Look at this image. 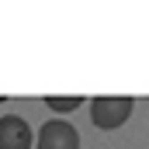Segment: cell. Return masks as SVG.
<instances>
[{
    "label": "cell",
    "instance_id": "1",
    "mask_svg": "<svg viewBox=\"0 0 149 149\" xmlns=\"http://www.w3.org/2000/svg\"><path fill=\"white\" fill-rule=\"evenodd\" d=\"M135 108V101L132 97H94L90 101V121L97 125V128H104V132H114V128H121L125 121H128V114Z\"/></svg>",
    "mask_w": 149,
    "mask_h": 149
},
{
    "label": "cell",
    "instance_id": "2",
    "mask_svg": "<svg viewBox=\"0 0 149 149\" xmlns=\"http://www.w3.org/2000/svg\"><path fill=\"white\" fill-rule=\"evenodd\" d=\"M35 149H80V135L70 121L63 118H52L38 128V139H35Z\"/></svg>",
    "mask_w": 149,
    "mask_h": 149
},
{
    "label": "cell",
    "instance_id": "3",
    "mask_svg": "<svg viewBox=\"0 0 149 149\" xmlns=\"http://www.w3.org/2000/svg\"><path fill=\"white\" fill-rule=\"evenodd\" d=\"M31 146H35L31 125L17 114H3L0 118V149H31Z\"/></svg>",
    "mask_w": 149,
    "mask_h": 149
},
{
    "label": "cell",
    "instance_id": "4",
    "mask_svg": "<svg viewBox=\"0 0 149 149\" xmlns=\"http://www.w3.org/2000/svg\"><path fill=\"white\" fill-rule=\"evenodd\" d=\"M80 101H83V97H76V94H66V97H52V94H49V97H45V104H49L52 111H59V114L76 111V108H80Z\"/></svg>",
    "mask_w": 149,
    "mask_h": 149
}]
</instances>
